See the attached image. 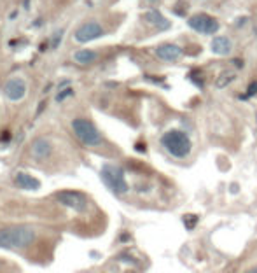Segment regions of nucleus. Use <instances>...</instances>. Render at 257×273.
Wrapping results in <instances>:
<instances>
[{
	"mask_svg": "<svg viewBox=\"0 0 257 273\" xmlns=\"http://www.w3.org/2000/svg\"><path fill=\"white\" fill-rule=\"evenodd\" d=\"M35 236L34 229L25 224L0 228V249H27L34 243Z\"/></svg>",
	"mask_w": 257,
	"mask_h": 273,
	"instance_id": "f257e3e1",
	"label": "nucleus"
},
{
	"mask_svg": "<svg viewBox=\"0 0 257 273\" xmlns=\"http://www.w3.org/2000/svg\"><path fill=\"white\" fill-rule=\"evenodd\" d=\"M163 147L167 149V152H170L173 158H185L189 156L191 149H193V142H191L189 135L182 130H170L161 136Z\"/></svg>",
	"mask_w": 257,
	"mask_h": 273,
	"instance_id": "f03ea898",
	"label": "nucleus"
},
{
	"mask_svg": "<svg viewBox=\"0 0 257 273\" xmlns=\"http://www.w3.org/2000/svg\"><path fill=\"white\" fill-rule=\"evenodd\" d=\"M72 128H74V133H76L77 138H79L84 145H87V147H98V145L102 144V135H100V132L96 130V126L91 121H87V119H83V118L74 119Z\"/></svg>",
	"mask_w": 257,
	"mask_h": 273,
	"instance_id": "7ed1b4c3",
	"label": "nucleus"
},
{
	"mask_svg": "<svg viewBox=\"0 0 257 273\" xmlns=\"http://www.w3.org/2000/svg\"><path fill=\"white\" fill-rule=\"evenodd\" d=\"M102 179L105 182V186L109 187L112 193L116 194H125L128 193V182L125 179V172L121 167L116 165H105L102 168Z\"/></svg>",
	"mask_w": 257,
	"mask_h": 273,
	"instance_id": "20e7f679",
	"label": "nucleus"
},
{
	"mask_svg": "<svg viewBox=\"0 0 257 273\" xmlns=\"http://www.w3.org/2000/svg\"><path fill=\"white\" fill-rule=\"evenodd\" d=\"M189 27L193 28L194 32H200V34H205V35H212L215 34V32H219L220 25L219 21H217L215 18H212V16L208 14H194L189 18Z\"/></svg>",
	"mask_w": 257,
	"mask_h": 273,
	"instance_id": "39448f33",
	"label": "nucleus"
},
{
	"mask_svg": "<svg viewBox=\"0 0 257 273\" xmlns=\"http://www.w3.org/2000/svg\"><path fill=\"white\" fill-rule=\"evenodd\" d=\"M56 198L65 207L77 210V212H84L87 209V198L81 191H60L56 194Z\"/></svg>",
	"mask_w": 257,
	"mask_h": 273,
	"instance_id": "423d86ee",
	"label": "nucleus"
},
{
	"mask_svg": "<svg viewBox=\"0 0 257 273\" xmlns=\"http://www.w3.org/2000/svg\"><path fill=\"white\" fill-rule=\"evenodd\" d=\"M103 34H105V30L100 27L98 23L89 21V23H84L83 27L76 32V41L84 44V42H91V41H95V39L102 37Z\"/></svg>",
	"mask_w": 257,
	"mask_h": 273,
	"instance_id": "0eeeda50",
	"label": "nucleus"
},
{
	"mask_svg": "<svg viewBox=\"0 0 257 273\" xmlns=\"http://www.w3.org/2000/svg\"><path fill=\"white\" fill-rule=\"evenodd\" d=\"M4 91L9 100L18 102V100H21L23 96H25V93H27V84H25L23 79H11L5 83Z\"/></svg>",
	"mask_w": 257,
	"mask_h": 273,
	"instance_id": "6e6552de",
	"label": "nucleus"
},
{
	"mask_svg": "<svg viewBox=\"0 0 257 273\" xmlns=\"http://www.w3.org/2000/svg\"><path fill=\"white\" fill-rule=\"evenodd\" d=\"M156 56L163 61H177L182 56V49L177 44H163L156 49Z\"/></svg>",
	"mask_w": 257,
	"mask_h": 273,
	"instance_id": "1a4fd4ad",
	"label": "nucleus"
},
{
	"mask_svg": "<svg viewBox=\"0 0 257 273\" xmlns=\"http://www.w3.org/2000/svg\"><path fill=\"white\" fill-rule=\"evenodd\" d=\"M16 186L21 187V189H27V191H35L41 187V181L39 179H35L34 175L30 174H25V172H21V174L16 175Z\"/></svg>",
	"mask_w": 257,
	"mask_h": 273,
	"instance_id": "9d476101",
	"label": "nucleus"
},
{
	"mask_svg": "<svg viewBox=\"0 0 257 273\" xmlns=\"http://www.w3.org/2000/svg\"><path fill=\"white\" fill-rule=\"evenodd\" d=\"M51 152H53V147H51L49 140H45V138H37V140L32 144V154L37 159L49 158Z\"/></svg>",
	"mask_w": 257,
	"mask_h": 273,
	"instance_id": "9b49d317",
	"label": "nucleus"
},
{
	"mask_svg": "<svg viewBox=\"0 0 257 273\" xmlns=\"http://www.w3.org/2000/svg\"><path fill=\"white\" fill-rule=\"evenodd\" d=\"M210 49H212V53L219 54V56H226L233 49V44H231V41L227 37H215L212 41V44H210Z\"/></svg>",
	"mask_w": 257,
	"mask_h": 273,
	"instance_id": "f8f14e48",
	"label": "nucleus"
},
{
	"mask_svg": "<svg viewBox=\"0 0 257 273\" xmlns=\"http://www.w3.org/2000/svg\"><path fill=\"white\" fill-rule=\"evenodd\" d=\"M144 18L147 19L151 25H154L158 30H168V28H170V21H168V19L165 18V16H163L159 11H149V12H145Z\"/></svg>",
	"mask_w": 257,
	"mask_h": 273,
	"instance_id": "ddd939ff",
	"label": "nucleus"
},
{
	"mask_svg": "<svg viewBox=\"0 0 257 273\" xmlns=\"http://www.w3.org/2000/svg\"><path fill=\"white\" fill-rule=\"evenodd\" d=\"M96 58H98V54H96L95 51H91V49H81V51H77V53L74 54V60H76L77 63H81V65L93 63Z\"/></svg>",
	"mask_w": 257,
	"mask_h": 273,
	"instance_id": "4468645a",
	"label": "nucleus"
},
{
	"mask_svg": "<svg viewBox=\"0 0 257 273\" xmlns=\"http://www.w3.org/2000/svg\"><path fill=\"white\" fill-rule=\"evenodd\" d=\"M235 72L233 70H224V72H220L219 79H217V88H224L227 86V84L231 83V81L235 79Z\"/></svg>",
	"mask_w": 257,
	"mask_h": 273,
	"instance_id": "2eb2a0df",
	"label": "nucleus"
},
{
	"mask_svg": "<svg viewBox=\"0 0 257 273\" xmlns=\"http://www.w3.org/2000/svg\"><path fill=\"white\" fill-rule=\"evenodd\" d=\"M196 221H198L196 216H185L184 217V224L187 226V229H193L194 224H196Z\"/></svg>",
	"mask_w": 257,
	"mask_h": 273,
	"instance_id": "dca6fc26",
	"label": "nucleus"
},
{
	"mask_svg": "<svg viewBox=\"0 0 257 273\" xmlns=\"http://www.w3.org/2000/svg\"><path fill=\"white\" fill-rule=\"evenodd\" d=\"M256 93H257V81H254V83L249 84V90H247V93H245V98L256 95Z\"/></svg>",
	"mask_w": 257,
	"mask_h": 273,
	"instance_id": "f3484780",
	"label": "nucleus"
},
{
	"mask_svg": "<svg viewBox=\"0 0 257 273\" xmlns=\"http://www.w3.org/2000/svg\"><path fill=\"white\" fill-rule=\"evenodd\" d=\"M68 95H72V91H70V90H67V91H61L60 95L56 96V100H58V102H61V100H63L65 96H68Z\"/></svg>",
	"mask_w": 257,
	"mask_h": 273,
	"instance_id": "a211bd4d",
	"label": "nucleus"
},
{
	"mask_svg": "<svg viewBox=\"0 0 257 273\" xmlns=\"http://www.w3.org/2000/svg\"><path fill=\"white\" fill-rule=\"evenodd\" d=\"M243 273H257V265L256 266H252V268H249L247 272H243Z\"/></svg>",
	"mask_w": 257,
	"mask_h": 273,
	"instance_id": "6ab92c4d",
	"label": "nucleus"
},
{
	"mask_svg": "<svg viewBox=\"0 0 257 273\" xmlns=\"http://www.w3.org/2000/svg\"><path fill=\"white\" fill-rule=\"evenodd\" d=\"M149 2H152V4H154V2H158V0H149Z\"/></svg>",
	"mask_w": 257,
	"mask_h": 273,
	"instance_id": "aec40b11",
	"label": "nucleus"
}]
</instances>
